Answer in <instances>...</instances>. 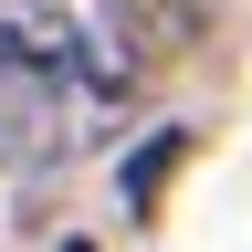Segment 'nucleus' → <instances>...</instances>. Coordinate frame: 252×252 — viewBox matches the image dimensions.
<instances>
[{
  "mask_svg": "<svg viewBox=\"0 0 252 252\" xmlns=\"http://www.w3.org/2000/svg\"><path fill=\"white\" fill-rule=\"evenodd\" d=\"M53 252H94V242H84V231H63V242H53Z\"/></svg>",
  "mask_w": 252,
  "mask_h": 252,
  "instance_id": "obj_3",
  "label": "nucleus"
},
{
  "mask_svg": "<svg viewBox=\"0 0 252 252\" xmlns=\"http://www.w3.org/2000/svg\"><path fill=\"white\" fill-rule=\"evenodd\" d=\"M0 53L63 74L84 105H116V94L147 74L137 0H0Z\"/></svg>",
  "mask_w": 252,
  "mask_h": 252,
  "instance_id": "obj_1",
  "label": "nucleus"
},
{
  "mask_svg": "<svg viewBox=\"0 0 252 252\" xmlns=\"http://www.w3.org/2000/svg\"><path fill=\"white\" fill-rule=\"evenodd\" d=\"M179 158H189V126H158V137H147V147H137V158L116 168V189H126V210H137V220L158 210V189L179 179Z\"/></svg>",
  "mask_w": 252,
  "mask_h": 252,
  "instance_id": "obj_2",
  "label": "nucleus"
}]
</instances>
